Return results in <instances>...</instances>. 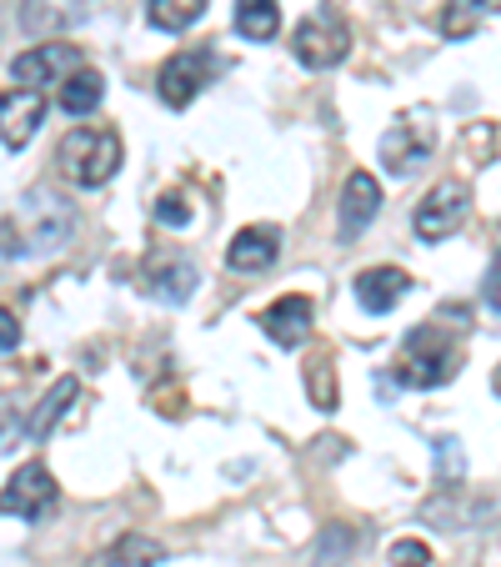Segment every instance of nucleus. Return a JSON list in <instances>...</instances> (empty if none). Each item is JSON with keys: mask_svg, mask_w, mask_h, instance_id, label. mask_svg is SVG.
Masks as SVG:
<instances>
[{"mask_svg": "<svg viewBox=\"0 0 501 567\" xmlns=\"http://www.w3.org/2000/svg\"><path fill=\"white\" fill-rule=\"evenodd\" d=\"M166 557V547L156 537H140V533H126L96 557V567H156Z\"/></svg>", "mask_w": 501, "mask_h": 567, "instance_id": "dca6fc26", "label": "nucleus"}, {"mask_svg": "<svg viewBox=\"0 0 501 567\" xmlns=\"http://www.w3.org/2000/svg\"><path fill=\"white\" fill-rule=\"evenodd\" d=\"M461 367V342L447 332V327H416L411 337L401 342V357H396L392 377L401 386H416V392H431V386L451 382Z\"/></svg>", "mask_w": 501, "mask_h": 567, "instance_id": "f03ea898", "label": "nucleus"}, {"mask_svg": "<svg viewBox=\"0 0 501 567\" xmlns=\"http://www.w3.org/2000/svg\"><path fill=\"white\" fill-rule=\"evenodd\" d=\"M306 392H311V408H321V412L336 408V382H331V362H326V357L306 367Z\"/></svg>", "mask_w": 501, "mask_h": 567, "instance_id": "5701e85b", "label": "nucleus"}, {"mask_svg": "<svg viewBox=\"0 0 501 567\" xmlns=\"http://www.w3.org/2000/svg\"><path fill=\"white\" fill-rule=\"evenodd\" d=\"M487 0H447V6H441V35H447V41H461V35H471L477 31L481 21H487Z\"/></svg>", "mask_w": 501, "mask_h": 567, "instance_id": "4be33fe9", "label": "nucleus"}, {"mask_svg": "<svg viewBox=\"0 0 501 567\" xmlns=\"http://www.w3.org/2000/svg\"><path fill=\"white\" fill-rule=\"evenodd\" d=\"M101 96H106V75L101 71H81L65 75V86H61V111L65 116H91V111L101 106Z\"/></svg>", "mask_w": 501, "mask_h": 567, "instance_id": "f3484780", "label": "nucleus"}, {"mask_svg": "<svg viewBox=\"0 0 501 567\" xmlns=\"http://www.w3.org/2000/svg\"><path fill=\"white\" fill-rule=\"evenodd\" d=\"M81 71V51L65 41H51V45H35V51H21L11 61V81L25 91L35 86H55L61 75H75Z\"/></svg>", "mask_w": 501, "mask_h": 567, "instance_id": "6e6552de", "label": "nucleus"}, {"mask_svg": "<svg viewBox=\"0 0 501 567\" xmlns=\"http://www.w3.org/2000/svg\"><path fill=\"white\" fill-rule=\"evenodd\" d=\"M431 146H437V141H431V131H427V126L396 121V126L382 136V161L392 166L396 176H411L416 166H421V161L431 156Z\"/></svg>", "mask_w": 501, "mask_h": 567, "instance_id": "ddd939ff", "label": "nucleus"}, {"mask_svg": "<svg viewBox=\"0 0 501 567\" xmlns=\"http://www.w3.org/2000/svg\"><path fill=\"white\" fill-rule=\"evenodd\" d=\"M146 16H150V25H156V31L181 35V31H191V25L206 16V0H146Z\"/></svg>", "mask_w": 501, "mask_h": 567, "instance_id": "aec40b11", "label": "nucleus"}, {"mask_svg": "<svg viewBox=\"0 0 501 567\" xmlns=\"http://www.w3.org/2000/svg\"><path fill=\"white\" fill-rule=\"evenodd\" d=\"M140 287H146V297L181 307V301H191V291H196V267H191V261H181V257L156 261V267H146Z\"/></svg>", "mask_w": 501, "mask_h": 567, "instance_id": "2eb2a0df", "label": "nucleus"}, {"mask_svg": "<svg viewBox=\"0 0 501 567\" xmlns=\"http://www.w3.org/2000/svg\"><path fill=\"white\" fill-rule=\"evenodd\" d=\"M21 226H25V241H31V251H61L65 241L75 236V212L65 196H55L51 186H31V192L21 196Z\"/></svg>", "mask_w": 501, "mask_h": 567, "instance_id": "39448f33", "label": "nucleus"}, {"mask_svg": "<svg viewBox=\"0 0 501 567\" xmlns=\"http://www.w3.org/2000/svg\"><path fill=\"white\" fill-rule=\"evenodd\" d=\"M75 392H81V382H75V377H61V382H55L51 392L41 396V408L31 412V427H25V432H31V437H51L55 422H61L65 408L75 402Z\"/></svg>", "mask_w": 501, "mask_h": 567, "instance_id": "6ab92c4d", "label": "nucleus"}, {"mask_svg": "<svg viewBox=\"0 0 501 567\" xmlns=\"http://www.w3.org/2000/svg\"><path fill=\"white\" fill-rule=\"evenodd\" d=\"M352 553H356V533L346 523H331V527H321V543H316V553H311V567H346Z\"/></svg>", "mask_w": 501, "mask_h": 567, "instance_id": "412c9836", "label": "nucleus"}, {"mask_svg": "<svg viewBox=\"0 0 501 567\" xmlns=\"http://www.w3.org/2000/svg\"><path fill=\"white\" fill-rule=\"evenodd\" d=\"M291 51H296V61L306 65V71H331V65H342L346 51H352V31H346L342 11H336V6H316V11L296 25Z\"/></svg>", "mask_w": 501, "mask_h": 567, "instance_id": "7ed1b4c3", "label": "nucleus"}, {"mask_svg": "<svg viewBox=\"0 0 501 567\" xmlns=\"http://www.w3.org/2000/svg\"><path fill=\"white\" fill-rule=\"evenodd\" d=\"M437 462H441V477H457L467 467V457L457 462V437H437Z\"/></svg>", "mask_w": 501, "mask_h": 567, "instance_id": "a878e982", "label": "nucleus"}, {"mask_svg": "<svg viewBox=\"0 0 501 567\" xmlns=\"http://www.w3.org/2000/svg\"><path fill=\"white\" fill-rule=\"evenodd\" d=\"M467 206H471L467 186L461 182H437L427 196H421V206H416V216H411L416 236H421V241H447V236L467 221Z\"/></svg>", "mask_w": 501, "mask_h": 567, "instance_id": "0eeeda50", "label": "nucleus"}, {"mask_svg": "<svg viewBox=\"0 0 501 567\" xmlns=\"http://www.w3.org/2000/svg\"><path fill=\"white\" fill-rule=\"evenodd\" d=\"M491 386H497V392H501V367H497V377H491Z\"/></svg>", "mask_w": 501, "mask_h": 567, "instance_id": "c85d7f7f", "label": "nucleus"}, {"mask_svg": "<svg viewBox=\"0 0 501 567\" xmlns=\"http://www.w3.org/2000/svg\"><path fill=\"white\" fill-rule=\"evenodd\" d=\"M216 71H221V55H216L211 45H191V51H176L171 61L160 65V75H156V96L166 101L171 111H186V106H191V101L216 81Z\"/></svg>", "mask_w": 501, "mask_h": 567, "instance_id": "20e7f679", "label": "nucleus"}, {"mask_svg": "<svg viewBox=\"0 0 501 567\" xmlns=\"http://www.w3.org/2000/svg\"><path fill=\"white\" fill-rule=\"evenodd\" d=\"M121 156H126V146H121L116 126H75L65 131L61 151H55V166H61L65 182L96 192L121 172Z\"/></svg>", "mask_w": 501, "mask_h": 567, "instance_id": "f257e3e1", "label": "nucleus"}, {"mask_svg": "<svg viewBox=\"0 0 501 567\" xmlns=\"http://www.w3.org/2000/svg\"><path fill=\"white\" fill-rule=\"evenodd\" d=\"M386 563H392V567H427L431 563V547L421 543V537H401V543H392Z\"/></svg>", "mask_w": 501, "mask_h": 567, "instance_id": "b1692460", "label": "nucleus"}, {"mask_svg": "<svg viewBox=\"0 0 501 567\" xmlns=\"http://www.w3.org/2000/svg\"><path fill=\"white\" fill-rule=\"evenodd\" d=\"M356 301H362V311H372V317H386V311H396V301L411 291V277H406L401 267H366L362 277L352 281Z\"/></svg>", "mask_w": 501, "mask_h": 567, "instance_id": "9b49d317", "label": "nucleus"}, {"mask_svg": "<svg viewBox=\"0 0 501 567\" xmlns=\"http://www.w3.org/2000/svg\"><path fill=\"white\" fill-rule=\"evenodd\" d=\"M487 301L501 311V257L491 261V277H487Z\"/></svg>", "mask_w": 501, "mask_h": 567, "instance_id": "cd10ccee", "label": "nucleus"}, {"mask_svg": "<svg viewBox=\"0 0 501 567\" xmlns=\"http://www.w3.org/2000/svg\"><path fill=\"white\" fill-rule=\"evenodd\" d=\"M55 503H61V487H55V477H51L45 462H25L21 472H11L6 497H0L6 517H21V523H41Z\"/></svg>", "mask_w": 501, "mask_h": 567, "instance_id": "423d86ee", "label": "nucleus"}, {"mask_svg": "<svg viewBox=\"0 0 501 567\" xmlns=\"http://www.w3.org/2000/svg\"><path fill=\"white\" fill-rule=\"evenodd\" d=\"M156 221L160 226H191V206H186V196L181 192H166L156 202Z\"/></svg>", "mask_w": 501, "mask_h": 567, "instance_id": "393cba45", "label": "nucleus"}, {"mask_svg": "<svg viewBox=\"0 0 501 567\" xmlns=\"http://www.w3.org/2000/svg\"><path fill=\"white\" fill-rule=\"evenodd\" d=\"M376 216H382V182H376L372 172H352L342 186V206H336V231H342V241L362 236Z\"/></svg>", "mask_w": 501, "mask_h": 567, "instance_id": "1a4fd4ad", "label": "nucleus"}, {"mask_svg": "<svg viewBox=\"0 0 501 567\" xmlns=\"http://www.w3.org/2000/svg\"><path fill=\"white\" fill-rule=\"evenodd\" d=\"M276 31H281L276 0H236V35H246V41H271Z\"/></svg>", "mask_w": 501, "mask_h": 567, "instance_id": "a211bd4d", "label": "nucleus"}, {"mask_svg": "<svg viewBox=\"0 0 501 567\" xmlns=\"http://www.w3.org/2000/svg\"><path fill=\"white\" fill-rule=\"evenodd\" d=\"M261 332H267L276 347H301L306 332H311V301L296 297V291L281 297V301H271V307L261 311Z\"/></svg>", "mask_w": 501, "mask_h": 567, "instance_id": "4468645a", "label": "nucleus"}, {"mask_svg": "<svg viewBox=\"0 0 501 567\" xmlns=\"http://www.w3.org/2000/svg\"><path fill=\"white\" fill-rule=\"evenodd\" d=\"M281 257V231L276 226H241L226 247V267L231 271H267Z\"/></svg>", "mask_w": 501, "mask_h": 567, "instance_id": "f8f14e48", "label": "nucleus"}, {"mask_svg": "<svg viewBox=\"0 0 501 567\" xmlns=\"http://www.w3.org/2000/svg\"><path fill=\"white\" fill-rule=\"evenodd\" d=\"M15 311H0V347H6V352H15Z\"/></svg>", "mask_w": 501, "mask_h": 567, "instance_id": "bb28decb", "label": "nucleus"}, {"mask_svg": "<svg viewBox=\"0 0 501 567\" xmlns=\"http://www.w3.org/2000/svg\"><path fill=\"white\" fill-rule=\"evenodd\" d=\"M41 116H45L41 91H6V96H0V141H6L11 156L35 136Z\"/></svg>", "mask_w": 501, "mask_h": 567, "instance_id": "9d476101", "label": "nucleus"}]
</instances>
